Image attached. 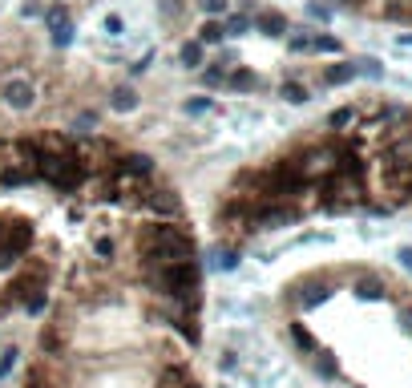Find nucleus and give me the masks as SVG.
Listing matches in <instances>:
<instances>
[{
	"label": "nucleus",
	"mask_w": 412,
	"mask_h": 388,
	"mask_svg": "<svg viewBox=\"0 0 412 388\" xmlns=\"http://www.w3.org/2000/svg\"><path fill=\"white\" fill-rule=\"evenodd\" d=\"M199 226L174 178L142 146L101 130H0V380L21 364L65 283L85 267Z\"/></svg>",
	"instance_id": "f257e3e1"
},
{
	"label": "nucleus",
	"mask_w": 412,
	"mask_h": 388,
	"mask_svg": "<svg viewBox=\"0 0 412 388\" xmlns=\"http://www.w3.org/2000/svg\"><path fill=\"white\" fill-rule=\"evenodd\" d=\"M202 259L182 226L77 271L28 332L16 388H206Z\"/></svg>",
	"instance_id": "f03ea898"
},
{
	"label": "nucleus",
	"mask_w": 412,
	"mask_h": 388,
	"mask_svg": "<svg viewBox=\"0 0 412 388\" xmlns=\"http://www.w3.org/2000/svg\"><path fill=\"white\" fill-rule=\"evenodd\" d=\"M412 214V101L356 93L291 130L218 182L206 206V238L218 255L247 251L315 219Z\"/></svg>",
	"instance_id": "7ed1b4c3"
},
{
	"label": "nucleus",
	"mask_w": 412,
	"mask_h": 388,
	"mask_svg": "<svg viewBox=\"0 0 412 388\" xmlns=\"http://www.w3.org/2000/svg\"><path fill=\"white\" fill-rule=\"evenodd\" d=\"M275 324L319 380L412 388V283L372 259L312 263L279 283Z\"/></svg>",
	"instance_id": "20e7f679"
},
{
	"label": "nucleus",
	"mask_w": 412,
	"mask_h": 388,
	"mask_svg": "<svg viewBox=\"0 0 412 388\" xmlns=\"http://www.w3.org/2000/svg\"><path fill=\"white\" fill-rule=\"evenodd\" d=\"M327 4L360 21H372V25L412 28V0H327Z\"/></svg>",
	"instance_id": "39448f33"
}]
</instances>
